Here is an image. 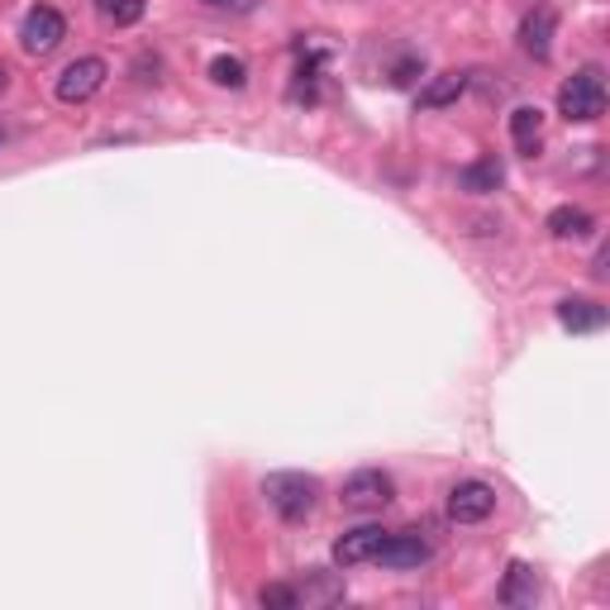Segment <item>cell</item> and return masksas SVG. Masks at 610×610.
Here are the masks:
<instances>
[{
	"instance_id": "23",
	"label": "cell",
	"mask_w": 610,
	"mask_h": 610,
	"mask_svg": "<svg viewBox=\"0 0 610 610\" xmlns=\"http://www.w3.org/2000/svg\"><path fill=\"white\" fill-rule=\"evenodd\" d=\"M0 148H5V129H0Z\"/></svg>"
},
{
	"instance_id": "17",
	"label": "cell",
	"mask_w": 610,
	"mask_h": 610,
	"mask_svg": "<svg viewBox=\"0 0 610 610\" xmlns=\"http://www.w3.org/2000/svg\"><path fill=\"white\" fill-rule=\"evenodd\" d=\"M96 10H100V20L106 24H115V29L144 20V0H96Z\"/></svg>"
},
{
	"instance_id": "20",
	"label": "cell",
	"mask_w": 610,
	"mask_h": 610,
	"mask_svg": "<svg viewBox=\"0 0 610 610\" xmlns=\"http://www.w3.org/2000/svg\"><path fill=\"white\" fill-rule=\"evenodd\" d=\"M415 76H424V58H406L392 68V86H410Z\"/></svg>"
},
{
	"instance_id": "5",
	"label": "cell",
	"mask_w": 610,
	"mask_h": 610,
	"mask_svg": "<svg viewBox=\"0 0 610 610\" xmlns=\"http://www.w3.org/2000/svg\"><path fill=\"white\" fill-rule=\"evenodd\" d=\"M62 38H68V20H62L53 5H34L29 15H24V24H20V48L29 58H48Z\"/></svg>"
},
{
	"instance_id": "3",
	"label": "cell",
	"mask_w": 610,
	"mask_h": 610,
	"mask_svg": "<svg viewBox=\"0 0 610 610\" xmlns=\"http://www.w3.org/2000/svg\"><path fill=\"white\" fill-rule=\"evenodd\" d=\"M392 497H396V482L382 473V467H358V473L344 482V491H339L344 511H358V515L382 511V505H392Z\"/></svg>"
},
{
	"instance_id": "12",
	"label": "cell",
	"mask_w": 610,
	"mask_h": 610,
	"mask_svg": "<svg viewBox=\"0 0 610 610\" xmlns=\"http://www.w3.org/2000/svg\"><path fill=\"white\" fill-rule=\"evenodd\" d=\"M558 324L573 334H596L606 324V306L596 301H582V296H573V301H558Z\"/></svg>"
},
{
	"instance_id": "13",
	"label": "cell",
	"mask_w": 610,
	"mask_h": 610,
	"mask_svg": "<svg viewBox=\"0 0 610 610\" xmlns=\"http://www.w3.org/2000/svg\"><path fill=\"white\" fill-rule=\"evenodd\" d=\"M511 139H515V148H521L525 158H535L539 144H543V110L539 106L511 110Z\"/></svg>"
},
{
	"instance_id": "6",
	"label": "cell",
	"mask_w": 610,
	"mask_h": 610,
	"mask_svg": "<svg viewBox=\"0 0 610 610\" xmlns=\"http://www.w3.org/2000/svg\"><path fill=\"white\" fill-rule=\"evenodd\" d=\"M434 558V543L420 535V529H400V535H386L382 549L372 563H382L386 573H410V567H424Z\"/></svg>"
},
{
	"instance_id": "11",
	"label": "cell",
	"mask_w": 610,
	"mask_h": 610,
	"mask_svg": "<svg viewBox=\"0 0 610 610\" xmlns=\"http://www.w3.org/2000/svg\"><path fill=\"white\" fill-rule=\"evenodd\" d=\"M501 181H505V167L497 153H487V158H477V163H467L463 172H458V187L463 191H473V196H487V191H501Z\"/></svg>"
},
{
	"instance_id": "16",
	"label": "cell",
	"mask_w": 610,
	"mask_h": 610,
	"mask_svg": "<svg viewBox=\"0 0 610 610\" xmlns=\"http://www.w3.org/2000/svg\"><path fill=\"white\" fill-rule=\"evenodd\" d=\"M296 591H301L306 606H334V601H344V582L334 577V573H310Z\"/></svg>"
},
{
	"instance_id": "8",
	"label": "cell",
	"mask_w": 610,
	"mask_h": 610,
	"mask_svg": "<svg viewBox=\"0 0 610 610\" xmlns=\"http://www.w3.org/2000/svg\"><path fill=\"white\" fill-rule=\"evenodd\" d=\"M382 539H386L382 525H358V529H348L344 539H334V563H339V567L372 563V558H378V549H382Z\"/></svg>"
},
{
	"instance_id": "18",
	"label": "cell",
	"mask_w": 610,
	"mask_h": 610,
	"mask_svg": "<svg viewBox=\"0 0 610 610\" xmlns=\"http://www.w3.org/2000/svg\"><path fill=\"white\" fill-rule=\"evenodd\" d=\"M211 82H215V86H225V91H239L243 82H249V68H243V58L219 53V58L211 62Z\"/></svg>"
},
{
	"instance_id": "9",
	"label": "cell",
	"mask_w": 610,
	"mask_h": 610,
	"mask_svg": "<svg viewBox=\"0 0 610 610\" xmlns=\"http://www.w3.org/2000/svg\"><path fill=\"white\" fill-rule=\"evenodd\" d=\"M553 34H558V15L549 5H539V10H529L525 24H521V44H525V53L529 58H539V62H549L553 53Z\"/></svg>"
},
{
	"instance_id": "4",
	"label": "cell",
	"mask_w": 610,
	"mask_h": 610,
	"mask_svg": "<svg viewBox=\"0 0 610 610\" xmlns=\"http://www.w3.org/2000/svg\"><path fill=\"white\" fill-rule=\"evenodd\" d=\"M106 76H110L106 58H76V62H68V68L58 72L53 91H58L62 106H86V100L106 86Z\"/></svg>"
},
{
	"instance_id": "21",
	"label": "cell",
	"mask_w": 610,
	"mask_h": 610,
	"mask_svg": "<svg viewBox=\"0 0 610 610\" xmlns=\"http://www.w3.org/2000/svg\"><path fill=\"white\" fill-rule=\"evenodd\" d=\"M205 5L229 10V15H253V10H258V0H205Z\"/></svg>"
},
{
	"instance_id": "15",
	"label": "cell",
	"mask_w": 610,
	"mask_h": 610,
	"mask_svg": "<svg viewBox=\"0 0 610 610\" xmlns=\"http://www.w3.org/2000/svg\"><path fill=\"white\" fill-rule=\"evenodd\" d=\"M596 229V219L587 215V211H582V205H558V211L549 215V234H553V239H587V234Z\"/></svg>"
},
{
	"instance_id": "7",
	"label": "cell",
	"mask_w": 610,
	"mask_h": 610,
	"mask_svg": "<svg viewBox=\"0 0 610 610\" xmlns=\"http://www.w3.org/2000/svg\"><path fill=\"white\" fill-rule=\"evenodd\" d=\"M491 511H497V491H491L487 482H477V477H467V482H458L448 491V515L458 525H482Z\"/></svg>"
},
{
	"instance_id": "1",
	"label": "cell",
	"mask_w": 610,
	"mask_h": 610,
	"mask_svg": "<svg viewBox=\"0 0 610 610\" xmlns=\"http://www.w3.org/2000/svg\"><path fill=\"white\" fill-rule=\"evenodd\" d=\"M263 497L282 521L296 525V521H310V511H315V501H320V482L310 473H267Z\"/></svg>"
},
{
	"instance_id": "10",
	"label": "cell",
	"mask_w": 610,
	"mask_h": 610,
	"mask_svg": "<svg viewBox=\"0 0 610 610\" xmlns=\"http://www.w3.org/2000/svg\"><path fill=\"white\" fill-rule=\"evenodd\" d=\"M467 91V72H434L430 82H424V91L415 96V106L420 110H444V106H453Z\"/></svg>"
},
{
	"instance_id": "14",
	"label": "cell",
	"mask_w": 610,
	"mask_h": 610,
	"mask_svg": "<svg viewBox=\"0 0 610 610\" xmlns=\"http://www.w3.org/2000/svg\"><path fill=\"white\" fill-rule=\"evenodd\" d=\"M501 601H505V606H535V601H539V577H535V567H529V563H511V567H505Z\"/></svg>"
},
{
	"instance_id": "2",
	"label": "cell",
	"mask_w": 610,
	"mask_h": 610,
	"mask_svg": "<svg viewBox=\"0 0 610 610\" xmlns=\"http://www.w3.org/2000/svg\"><path fill=\"white\" fill-rule=\"evenodd\" d=\"M558 115L567 124H591L606 115V86H601V72L596 68H582L577 76H567L563 91H558Z\"/></svg>"
},
{
	"instance_id": "22",
	"label": "cell",
	"mask_w": 610,
	"mask_h": 610,
	"mask_svg": "<svg viewBox=\"0 0 610 610\" xmlns=\"http://www.w3.org/2000/svg\"><path fill=\"white\" fill-rule=\"evenodd\" d=\"M5 86H10V68L0 62V96H5Z\"/></svg>"
},
{
	"instance_id": "19",
	"label": "cell",
	"mask_w": 610,
	"mask_h": 610,
	"mask_svg": "<svg viewBox=\"0 0 610 610\" xmlns=\"http://www.w3.org/2000/svg\"><path fill=\"white\" fill-rule=\"evenodd\" d=\"M258 601H263L267 610H296V606H301V591H296V587H282V582H272V587L258 591Z\"/></svg>"
}]
</instances>
